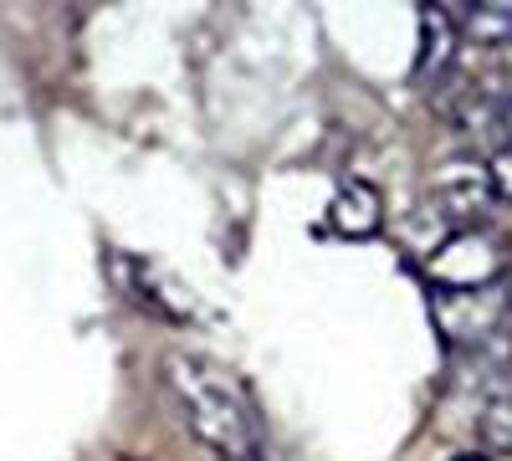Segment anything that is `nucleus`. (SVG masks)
Masks as SVG:
<instances>
[{
  "mask_svg": "<svg viewBox=\"0 0 512 461\" xmlns=\"http://www.w3.org/2000/svg\"><path fill=\"white\" fill-rule=\"evenodd\" d=\"M164 385L175 395L185 426L221 461H256L262 456V415H256L246 385L231 369H221L205 354L175 349L164 359Z\"/></svg>",
  "mask_w": 512,
  "mask_h": 461,
  "instance_id": "f257e3e1",
  "label": "nucleus"
},
{
  "mask_svg": "<svg viewBox=\"0 0 512 461\" xmlns=\"http://www.w3.org/2000/svg\"><path fill=\"white\" fill-rule=\"evenodd\" d=\"M425 267L441 282V292H477V287H497V277L507 272V251L492 231L466 226V231L446 236Z\"/></svg>",
  "mask_w": 512,
  "mask_h": 461,
  "instance_id": "f03ea898",
  "label": "nucleus"
},
{
  "mask_svg": "<svg viewBox=\"0 0 512 461\" xmlns=\"http://www.w3.org/2000/svg\"><path fill=\"white\" fill-rule=\"evenodd\" d=\"M436 318L451 333V344H477L487 333L507 328V292L502 287H477V292H441L436 298Z\"/></svg>",
  "mask_w": 512,
  "mask_h": 461,
  "instance_id": "7ed1b4c3",
  "label": "nucleus"
},
{
  "mask_svg": "<svg viewBox=\"0 0 512 461\" xmlns=\"http://www.w3.org/2000/svg\"><path fill=\"white\" fill-rule=\"evenodd\" d=\"M431 195H436V205H441L451 221H477L487 205L497 200L487 164H477V159H446L441 170H436Z\"/></svg>",
  "mask_w": 512,
  "mask_h": 461,
  "instance_id": "20e7f679",
  "label": "nucleus"
},
{
  "mask_svg": "<svg viewBox=\"0 0 512 461\" xmlns=\"http://www.w3.org/2000/svg\"><path fill=\"white\" fill-rule=\"evenodd\" d=\"M328 221L338 236H374L379 221H384V200L369 180H349V185H338L333 200H328Z\"/></svg>",
  "mask_w": 512,
  "mask_h": 461,
  "instance_id": "39448f33",
  "label": "nucleus"
},
{
  "mask_svg": "<svg viewBox=\"0 0 512 461\" xmlns=\"http://www.w3.org/2000/svg\"><path fill=\"white\" fill-rule=\"evenodd\" d=\"M451 57H456V26H451V11H441V6H425L420 11V52H415V77L425 82V77H441L446 67H451Z\"/></svg>",
  "mask_w": 512,
  "mask_h": 461,
  "instance_id": "423d86ee",
  "label": "nucleus"
},
{
  "mask_svg": "<svg viewBox=\"0 0 512 461\" xmlns=\"http://www.w3.org/2000/svg\"><path fill=\"white\" fill-rule=\"evenodd\" d=\"M477 431H482V441H487L492 451H512V390H502V395H492V400L482 405Z\"/></svg>",
  "mask_w": 512,
  "mask_h": 461,
  "instance_id": "0eeeda50",
  "label": "nucleus"
},
{
  "mask_svg": "<svg viewBox=\"0 0 512 461\" xmlns=\"http://www.w3.org/2000/svg\"><path fill=\"white\" fill-rule=\"evenodd\" d=\"M487 175H492V190H497L502 200H512V144H502V149L492 154Z\"/></svg>",
  "mask_w": 512,
  "mask_h": 461,
  "instance_id": "6e6552de",
  "label": "nucleus"
},
{
  "mask_svg": "<svg viewBox=\"0 0 512 461\" xmlns=\"http://www.w3.org/2000/svg\"><path fill=\"white\" fill-rule=\"evenodd\" d=\"M492 129H502V134H507V144H512V88H507V93H497V113H492Z\"/></svg>",
  "mask_w": 512,
  "mask_h": 461,
  "instance_id": "1a4fd4ad",
  "label": "nucleus"
},
{
  "mask_svg": "<svg viewBox=\"0 0 512 461\" xmlns=\"http://www.w3.org/2000/svg\"><path fill=\"white\" fill-rule=\"evenodd\" d=\"M451 461H492V456H477V451H461V456H451Z\"/></svg>",
  "mask_w": 512,
  "mask_h": 461,
  "instance_id": "9d476101",
  "label": "nucleus"
}]
</instances>
